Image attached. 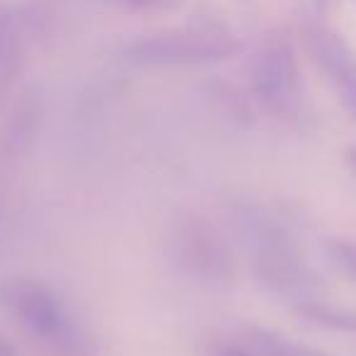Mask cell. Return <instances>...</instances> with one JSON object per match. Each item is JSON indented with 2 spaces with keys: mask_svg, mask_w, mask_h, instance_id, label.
Wrapping results in <instances>:
<instances>
[{
  "mask_svg": "<svg viewBox=\"0 0 356 356\" xmlns=\"http://www.w3.org/2000/svg\"><path fill=\"white\" fill-rule=\"evenodd\" d=\"M237 225L244 244L252 252V266L257 278L278 296L298 300H312L322 291L317 273L307 266L291 229L261 208H242Z\"/></svg>",
  "mask_w": 356,
  "mask_h": 356,
  "instance_id": "cell-1",
  "label": "cell"
},
{
  "mask_svg": "<svg viewBox=\"0 0 356 356\" xmlns=\"http://www.w3.org/2000/svg\"><path fill=\"white\" fill-rule=\"evenodd\" d=\"M0 300L51 356H88V341L74 325L64 300L42 281L10 278L0 286Z\"/></svg>",
  "mask_w": 356,
  "mask_h": 356,
  "instance_id": "cell-2",
  "label": "cell"
},
{
  "mask_svg": "<svg viewBox=\"0 0 356 356\" xmlns=\"http://www.w3.org/2000/svg\"><path fill=\"white\" fill-rule=\"evenodd\" d=\"M237 51V37L225 27L191 25L139 37L124 47L122 59L132 66H188L232 59Z\"/></svg>",
  "mask_w": 356,
  "mask_h": 356,
  "instance_id": "cell-3",
  "label": "cell"
},
{
  "mask_svg": "<svg viewBox=\"0 0 356 356\" xmlns=\"http://www.w3.org/2000/svg\"><path fill=\"white\" fill-rule=\"evenodd\" d=\"M173 261L188 278L200 283H225L232 276V254L215 225L200 215H186L173 225Z\"/></svg>",
  "mask_w": 356,
  "mask_h": 356,
  "instance_id": "cell-4",
  "label": "cell"
},
{
  "mask_svg": "<svg viewBox=\"0 0 356 356\" xmlns=\"http://www.w3.org/2000/svg\"><path fill=\"white\" fill-rule=\"evenodd\" d=\"M252 90L278 118H293L300 108V71L286 37H268L252 59Z\"/></svg>",
  "mask_w": 356,
  "mask_h": 356,
  "instance_id": "cell-5",
  "label": "cell"
},
{
  "mask_svg": "<svg viewBox=\"0 0 356 356\" xmlns=\"http://www.w3.org/2000/svg\"><path fill=\"white\" fill-rule=\"evenodd\" d=\"M302 44L317 69L330 81L349 118L356 122V54L351 47L334 30L320 22H307L302 27Z\"/></svg>",
  "mask_w": 356,
  "mask_h": 356,
  "instance_id": "cell-6",
  "label": "cell"
},
{
  "mask_svg": "<svg viewBox=\"0 0 356 356\" xmlns=\"http://www.w3.org/2000/svg\"><path fill=\"white\" fill-rule=\"evenodd\" d=\"M37 129H40V100L32 93H25L0 129V205L15 176V166L27 156L35 142Z\"/></svg>",
  "mask_w": 356,
  "mask_h": 356,
  "instance_id": "cell-7",
  "label": "cell"
},
{
  "mask_svg": "<svg viewBox=\"0 0 356 356\" xmlns=\"http://www.w3.org/2000/svg\"><path fill=\"white\" fill-rule=\"evenodd\" d=\"M247 341L249 349L257 356H334L322 349H315V346L288 339L281 332L264 330V327H252L247 332Z\"/></svg>",
  "mask_w": 356,
  "mask_h": 356,
  "instance_id": "cell-8",
  "label": "cell"
},
{
  "mask_svg": "<svg viewBox=\"0 0 356 356\" xmlns=\"http://www.w3.org/2000/svg\"><path fill=\"white\" fill-rule=\"evenodd\" d=\"M293 310L302 317V320L312 322L317 327H325V330L334 332H356V312L341 310V307L327 305V302L317 300H298L293 302Z\"/></svg>",
  "mask_w": 356,
  "mask_h": 356,
  "instance_id": "cell-9",
  "label": "cell"
},
{
  "mask_svg": "<svg viewBox=\"0 0 356 356\" xmlns=\"http://www.w3.org/2000/svg\"><path fill=\"white\" fill-rule=\"evenodd\" d=\"M22 69V37L15 25L0 35V100L10 93Z\"/></svg>",
  "mask_w": 356,
  "mask_h": 356,
  "instance_id": "cell-10",
  "label": "cell"
},
{
  "mask_svg": "<svg viewBox=\"0 0 356 356\" xmlns=\"http://www.w3.org/2000/svg\"><path fill=\"white\" fill-rule=\"evenodd\" d=\"M327 254H330L332 264H334L346 278H351V281L356 283V242L334 239V242L327 244Z\"/></svg>",
  "mask_w": 356,
  "mask_h": 356,
  "instance_id": "cell-11",
  "label": "cell"
},
{
  "mask_svg": "<svg viewBox=\"0 0 356 356\" xmlns=\"http://www.w3.org/2000/svg\"><path fill=\"white\" fill-rule=\"evenodd\" d=\"M120 6H124L127 10H137V13H156V10H173L178 8L184 0H118Z\"/></svg>",
  "mask_w": 356,
  "mask_h": 356,
  "instance_id": "cell-12",
  "label": "cell"
},
{
  "mask_svg": "<svg viewBox=\"0 0 356 356\" xmlns=\"http://www.w3.org/2000/svg\"><path fill=\"white\" fill-rule=\"evenodd\" d=\"M218 356H257L252 349L247 346H239V344H225L218 349Z\"/></svg>",
  "mask_w": 356,
  "mask_h": 356,
  "instance_id": "cell-13",
  "label": "cell"
},
{
  "mask_svg": "<svg viewBox=\"0 0 356 356\" xmlns=\"http://www.w3.org/2000/svg\"><path fill=\"white\" fill-rule=\"evenodd\" d=\"M10 25H15V15H13V10L8 6H0V35Z\"/></svg>",
  "mask_w": 356,
  "mask_h": 356,
  "instance_id": "cell-14",
  "label": "cell"
},
{
  "mask_svg": "<svg viewBox=\"0 0 356 356\" xmlns=\"http://www.w3.org/2000/svg\"><path fill=\"white\" fill-rule=\"evenodd\" d=\"M0 356H17V349L13 346V341L3 334H0Z\"/></svg>",
  "mask_w": 356,
  "mask_h": 356,
  "instance_id": "cell-15",
  "label": "cell"
},
{
  "mask_svg": "<svg viewBox=\"0 0 356 356\" xmlns=\"http://www.w3.org/2000/svg\"><path fill=\"white\" fill-rule=\"evenodd\" d=\"M346 166H349V168H351V173L356 176V144L349 149V152H346Z\"/></svg>",
  "mask_w": 356,
  "mask_h": 356,
  "instance_id": "cell-16",
  "label": "cell"
},
{
  "mask_svg": "<svg viewBox=\"0 0 356 356\" xmlns=\"http://www.w3.org/2000/svg\"><path fill=\"white\" fill-rule=\"evenodd\" d=\"M317 3V8H320V10H325L327 6H330V0H315Z\"/></svg>",
  "mask_w": 356,
  "mask_h": 356,
  "instance_id": "cell-17",
  "label": "cell"
},
{
  "mask_svg": "<svg viewBox=\"0 0 356 356\" xmlns=\"http://www.w3.org/2000/svg\"><path fill=\"white\" fill-rule=\"evenodd\" d=\"M354 3H356V0H354Z\"/></svg>",
  "mask_w": 356,
  "mask_h": 356,
  "instance_id": "cell-18",
  "label": "cell"
}]
</instances>
